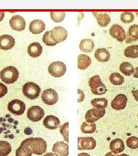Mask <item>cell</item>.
Segmentation results:
<instances>
[{
    "instance_id": "cell-1",
    "label": "cell",
    "mask_w": 138,
    "mask_h": 156,
    "mask_svg": "<svg viewBox=\"0 0 138 156\" xmlns=\"http://www.w3.org/2000/svg\"><path fill=\"white\" fill-rule=\"evenodd\" d=\"M22 142L31 149L32 154L42 155L47 151L46 142L41 138H29Z\"/></svg>"
},
{
    "instance_id": "cell-14",
    "label": "cell",
    "mask_w": 138,
    "mask_h": 156,
    "mask_svg": "<svg viewBox=\"0 0 138 156\" xmlns=\"http://www.w3.org/2000/svg\"><path fill=\"white\" fill-rule=\"evenodd\" d=\"M9 24L13 30L22 31L25 28L26 23L23 17L19 15H16L12 17L9 21Z\"/></svg>"
},
{
    "instance_id": "cell-23",
    "label": "cell",
    "mask_w": 138,
    "mask_h": 156,
    "mask_svg": "<svg viewBox=\"0 0 138 156\" xmlns=\"http://www.w3.org/2000/svg\"><path fill=\"white\" fill-rule=\"evenodd\" d=\"M94 56L96 58L99 62H108L110 59V53L104 48L98 49L96 50Z\"/></svg>"
},
{
    "instance_id": "cell-4",
    "label": "cell",
    "mask_w": 138,
    "mask_h": 156,
    "mask_svg": "<svg viewBox=\"0 0 138 156\" xmlns=\"http://www.w3.org/2000/svg\"><path fill=\"white\" fill-rule=\"evenodd\" d=\"M41 89L38 84L33 82H27L22 87V93L29 100H33L38 98Z\"/></svg>"
},
{
    "instance_id": "cell-22",
    "label": "cell",
    "mask_w": 138,
    "mask_h": 156,
    "mask_svg": "<svg viewBox=\"0 0 138 156\" xmlns=\"http://www.w3.org/2000/svg\"><path fill=\"white\" fill-rule=\"evenodd\" d=\"M110 151L115 154L123 151L125 149L124 142L121 139L117 138L110 142L109 145Z\"/></svg>"
},
{
    "instance_id": "cell-45",
    "label": "cell",
    "mask_w": 138,
    "mask_h": 156,
    "mask_svg": "<svg viewBox=\"0 0 138 156\" xmlns=\"http://www.w3.org/2000/svg\"><path fill=\"white\" fill-rule=\"evenodd\" d=\"M78 156H90L89 154L86 153H80L79 154Z\"/></svg>"
},
{
    "instance_id": "cell-47",
    "label": "cell",
    "mask_w": 138,
    "mask_h": 156,
    "mask_svg": "<svg viewBox=\"0 0 138 156\" xmlns=\"http://www.w3.org/2000/svg\"><path fill=\"white\" fill-rule=\"evenodd\" d=\"M129 156L128 155H127L126 154H120V155H118V156Z\"/></svg>"
},
{
    "instance_id": "cell-11",
    "label": "cell",
    "mask_w": 138,
    "mask_h": 156,
    "mask_svg": "<svg viewBox=\"0 0 138 156\" xmlns=\"http://www.w3.org/2000/svg\"><path fill=\"white\" fill-rule=\"evenodd\" d=\"M44 116V110L40 106H31L28 110V119L33 122H37L41 120Z\"/></svg>"
},
{
    "instance_id": "cell-28",
    "label": "cell",
    "mask_w": 138,
    "mask_h": 156,
    "mask_svg": "<svg viewBox=\"0 0 138 156\" xmlns=\"http://www.w3.org/2000/svg\"><path fill=\"white\" fill-rule=\"evenodd\" d=\"M120 71L126 76H131L134 71L133 65L128 62H123L120 66Z\"/></svg>"
},
{
    "instance_id": "cell-41",
    "label": "cell",
    "mask_w": 138,
    "mask_h": 156,
    "mask_svg": "<svg viewBox=\"0 0 138 156\" xmlns=\"http://www.w3.org/2000/svg\"><path fill=\"white\" fill-rule=\"evenodd\" d=\"M132 94H133V97L135 98V100L138 102V90H133Z\"/></svg>"
},
{
    "instance_id": "cell-34",
    "label": "cell",
    "mask_w": 138,
    "mask_h": 156,
    "mask_svg": "<svg viewBox=\"0 0 138 156\" xmlns=\"http://www.w3.org/2000/svg\"><path fill=\"white\" fill-rule=\"evenodd\" d=\"M120 19L122 22L124 23H132L134 20V16L132 12H123L121 15Z\"/></svg>"
},
{
    "instance_id": "cell-16",
    "label": "cell",
    "mask_w": 138,
    "mask_h": 156,
    "mask_svg": "<svg viewBox=\"0 0 138 156\" xmlns=\"http://www.w3.org/2000/svg\"><path fill=\"white\" fill-rule=\"evenodd\" d=\"M52 151L59 156L69 155V146L64 142H57L52 147Z\"/></svg>"
},
{
    "instance_id": "cell-9",
    "label": "cell",
    "mask_w": 138,
    "mask_h": 156,
    "mask_svg": "<svg viewBox=\"0 0 138 156\" xmlns=\"http://www.w3.org/2000/svg\"><path fill=\"white\" fill-rule=\"evenodd\" d=\"M58 94L55 90L49 89L44 90L42 94V100L48 105H53L58 101Z\"/></svg>"
},
{
    "instance_id": "cell-26",
    "label": "cell",
    "mask_w": 138,
    "mask_h": 156,
    "mask_svg": "<svg viewBox=\"0 0 138 156\" xmlns=\"http://www.w3.org/2000/svg\"><path fill=\"white\" fill-rule=\"evenodd\" d=\"M32 152L31 149L23 142L16 151V156H32Z\"/></svg>"
},
{
    "instance_id": "cell-35",
    "label": "cell",
    "mask_w": 138,
    "mask_h": 156,
    "mask_svg": "<svg viewBox=\"0 0 138 156\" xmlns=\"http://www.w3.org/2000/svg\"><path fill=\"white\" fill-rule=\"evenodd\" d=\"M127 146L132 149H136L138 148V138L136 136H131L128 138L126 141Z\"/></svg>"
},
{
    "instance_id": "cell-6",
    "label": "cell",
    "mask_w": 138,
    "mask_h": 156,
    "mask_svg": "<svg viewBox=\"0 0 138 156\" xmlns=\"http://www.w3.org/2000/svg\"><path fill=\"white\" fill-rule=\"evenodd\" d=\"M8 109L15 115H22L25 110V105L22 101L13 100L8 104Z\"/></svg>"
},
{
    "instance_id": "cell-37",
    "label": "cell",
    "mask_w": 138,
    "mask_h": 156,
    "mask_svg": "<svg viewBox=\"0 0 138 156\" xmlns=\"http://www.w3.org/2000/svg\"><path fill=\"white\" fill-rule=\"evenodd\" d=\"M69 123H66L60 127V133L63 135L64 140L66 142L69 141Z\"/></svg>"
},
{
    "instance_id": "cell-15",
    "label": "cell",
    "mask_w": 138,
    "mask_h": 156,
    "mask_svg": "<svg viewBox=\"0 0 138 156\" xmlns=\"http://www.w3.org/2000/svg\"><path fill=\"white\" fill-rule=\"evenodd\" d=\"M15 44V40L9 35H3L0 37V49L8 50L11 49Z\"/></svg>"
},
{
    "instance_id": "cell-48",
    "label": "cell",
    "mask_w": 138,
    "mask_h": 156,
    "mask_svg": "<svg viewBox=\"0 0 138 156\" xmlns=\"http://www.w3.org/2000/svg\"><path fill=\"white\" fill-rule=\"evenodd\" d=\"M136 15L138 16V12H136Z\"/></svg>"
},
{
    "instance_id": "cell-31",
    "label": "cell",
    "mask_w": 138,
    "mask_h": 156,
    "mask_svg": "<svg viewBox=\"0 0 138 156\" xmlns=\"http://www.w3.org/2000/svg\"><path fill=\"white\" fill-rule=\"evenodd\" d=\"M110 83L114 85H121L124 82V78L119 73H113L109 76Z\"/></svg>"
},
{
    "instance_id": "cell-49",
    "label": "cell",
    "mask_w": 138,
    "mask_h": 156,
    "mask_svg": "<svg viewBox=\"0 0 138 156\" xmlns=\"http://www.w3.org/2000/svg\"></svg>"
},
{
    "instance_id": "cell-39",
    "label": "cell",
    "mask_w": 138,
    "mask_h": 156,
    "mask_svg": "<svg viewBox=\"0 0 138 156\" xmlns=\"http://www.w3.org/2000/svg\"><path fill=\"white\" fill-rule=\"evenodd\" d=\"M78 94L79 95L78 99V102H81L85 99V94L82 90L80 89L78 90Z\"/></svg>"
},
{
    "instance_id": "cell-12",
    "label": "cell",
    "mask_w": 138,
    "mask_h": 156,
    "mask_svg": "<svg viewBox=\"0 0 138 156\" xmlns=\"http://www.w3.org/2000/svg\"><path fill=\"white\" fill-rule=\"evenodd\" d=\"M110 36L117 39L119 42H123L126 38L124 28L119 24H113L109 30Z\"/></svg>"
},
{
    "instance_id": "cell-19",
    "label": "cell",
    "mask_w": 138,
    "mask_h": 156,
    "mask_svg": "<svg viewBox=\"0 0 138 156\" xmlns=\"http://www.w3.org/2000/svg\"><path fill=\"white\" fill-rule=\"evenodd\" d=\"M138 40V25L133 24L128 29L126 35V43L130 44Z\"/></svg>"
},
{
    "instance_id": "cell-29",
    "label": "cell",
    "mask_w": 138,
    "mask_h": 156,
    "mask_svg": "<svg viewBox=\"0 0 138 156\" xmlns=\"http://www.w3.org/2000/svg\"><path fill=\"white\" fill-rule=\"evenodd\" d=\"M12 151L11 145L6 141L0 140V156H7Z\"/></svg>"
},
{
    "instance_id": "cell-20",
    "label": "cell",
    "mask_w": 138,
    "mask_h": 156,
    "mask_svg": "<svg viewBox=\"0 0 138 156\" xmlns=\"http://www.w3.org/2000/svg\"><path fill=\"white\" fill-rule=\"evenodd\" d=\"M93 15L96 17L99 26L105 27L110 23V17L108 14L102 12H93Z\"/></svg>"
},
{
    "instance_id": "cell-3",
    "label": "cell",
    "mask_w": 138,
    "mask_h": 156,
    "mask_svg": "<svg viewBox=\"0 0 138 156\" xmlns=\"http://www.w3.org/2000/svg\"><path fill=\"white\" fill-rule=\"evenodd\" d=\"M89 84L91 88V91L95 95L104 94L107 91L105 84L101 81L99 75H96L90 78L89 80Z\"/></svg>"
},
{
    "instance_id": "cell-36",
    "label": "cell",
    "mask_w": 138,
    "mask_h": 156,
    "mask_svg": "<svg viewBox=\"0 0 138 156\" xmlns=\"http://www.w3.org/2000/svg\"><path fill=\"white\" fill-rule=\"evenodd\" d=\"M43 42L47 46H55L56 44L52 40L51 37V31H48L43 37Z\"/></svg>"
},
{
    "instance_id": "cell-21",
    "label": "cell",
    "mask_w": 138,
    "mask_h": 156,
    "mask_svg": "<svg viewBox=\"0 0 138 156\" xmlns=\"http://www.w3.org/2000/svg\"><path fill=\"white\" fill-rule=\"evenodd\" d=\"M43 48L42 45L38 42H33L29 45L28 48V53L33 58L38 57L41 55Z\"/></svg>"
},
{
    "instance_id": "cell-24",
    "label": "cell",
    "mask_w": 138,
    "mask_h": 156,
    "mask_svg": "<svg viewBox=\"0 0 138 156\" xmlns=\"http://www.w3.org/2000/svg\"><path fill=\"white\" fill-rule=\"evenodd\" d=\"M92 63L91 58L89 56L85 55H79L78 57V68L81 70L88 68Z\"/></svg>"
},
{
    "instance_id": "cell-46",
    "label": "cell",
    "mask_w": 138,
    "mask_h": 156,
    "mask_svg": "<svg viewBox=\"0 0 138 156\" xmlns=\"http://www.w3.org/2000/svg\"><path fill=\"white\" fill-rule=\"evenodd\" d=\"M105 156H115V154H113V153L112 152H109V153H108L107 154H106V155Z\"/></svg>"
},
{
    "instance_id": "cell-32",
    "label": "cell",
    "mask_w": 138,
    "mask_h": 156,
    "mask_svg": "<svg viewBox=\"0 0 138 156\" xmlns=\"http://www.w3.org/2000/svg\"><path fill=\"white\" fill-rule=\"evenodd\" d=\"M91 104L96 108L105 109L108 105V101L106 98H94L91 101Z\"/></svg>"
},
{
    "instance_id": "cell-44",
    "label": "cell",
    "mask_w": 138,
    "mask_h": 156,
    "mask_svg": "<svg viewBox=\"0 0 138 156\" xmlns=\"http://www.w3.org/2000/svg\"><path fill=\"white\" fill-rule=\"evenodd\" d=\"M43 156H59L58 155H57L56 154L54 153H49L47 154H46L45 155H44Z\"/></svg>"
},
{
    "instance_id": "cell-27",
    "label": "cell",
    "mask_w": 138,
    "mask_h": 156,
    "mask_svg": "<svg viewBox=\"0 0 138 156\" xmlns=\"http://www.w3.org/2000/svg\"><path fill=\"white\" fill-rule=\"evenodd\" d=\"M124 56L131 58L138 57V45H132L127 47L124 50Z\"/></svg>"
},
{
    "instance_id": "cell-2",
    "label": "cell",
    "mask_w": 138,
    "mask_h": 156,
    "mask_svg": "<svg viewBox=\"0 0 138 156\" xmlns=\"http://www.w3.org/2000/svg\"><path fill=\"white\" fill-rule=\"evenodd\" d=\"M19 76V73L17 69L13 66L6 67L0 73V78L5 83L9 84L13 83Z\"/></svg>"
},
{
    "instance_id": "cell-18",
    "label": "cell",
    "mask_w": 138,
    "mask_h": 156,
    "mask_svg": "<svg viewBox=\"0 0 138 156\" xmlns=\"http://www.w3.org/2000/svg\"><path fill=\"white\" fill-rule=\"evenodd\" d=\"M45 28L44 23L39 19L34 20L29 24V30L33 34H39L44 31Z\"/></svg>"
},
{
    "instance_id": "cell-33",
    "label": "cell",
    "mask_w": 138,
    "mask_h": 156,
    "mask_svg": "<svg viewBox=\"0 0 138 156\" xmlns=\"http://www.w3.org/2000/svg\"><path fill=\"white\" fill-rule=\"evenodd\" d=\"M50 16L52 20L56 23L62 22L66 16V13L64 12H51Z\"/></svg>"
},
{
    "instance_id": "cell-42",
    "label": "cell",
    "mask_w": 138,
    "mask_h": 156,
    "mask_svg": "<svg viewBox=\"0 0 138 156\" xmlns=\"http://www.w3.org/2000/svg\"><path fill=\"white\" fill-rule=\"evenodd\" d=\"M133 76L134 78H138V67H136L135 69H134V71H133Z\"/></svg>"
},
{
    "instance_id": "cell-25",
    "label": "cell",
    "mask_w": 138,
    "mask_h": 156,
    "mask_svg": "<svg viewBox=\"0 0 138 156\" xmlns=\"http://www.w3.org/2000/svg\"><path fill=\"white\" fill-rule=\"evenodd\" d=\"M94 42L90 39H82L79 44V49L84 52H92L94 49Z\"/></svg>"
},
{
    "instance_id": "cell-43",
    "label": "cell",
    "mask_w": 138,
    "mask_h": 156,
    "mask_svg": "<svg viewBox=\"0 0 138 156\" xmlns=\"http://www.w3.org/2000/svg\"><path fill=\"white\" fill-rule=\"evenodd\" d=\"M5 16V12H0V22H1Z\"/></svg>"
},
{
    "instance_id": "cell-30",
    "label": "cell",
    "mask_w": 138,
    "mask_h": 156,
    "mask_svg": "<svg viewBox=\"0 0 138 156\" xmlns=\"http://www.w3.org/2000/svg\"><path fill=\"white\" fill-rule=\"evenodd\" d=\"M81 130L84 134H92L96 130V125L95 123H89L85 122L82 123Z\"/></svg>"
},
{
    "instance_id": "cell-5",
    "label": "cell",
    "mask_w": 138,
    "mask_h": 156,
    "mask_svg": "<svg viewBox=\"0 0 138 156\" xmlns=\"http://www.w3.org/2000/svg\"><path fill=\"white\" fill-rule=\"evenodd\" d=\"M48 71L50 75L52 76L55 78H60L63 76L66 72V66L62 62H54L49 66Z\"/></svg>"
},
{
    "instance_id": "cell-38",
    "label": "cell",
    "mask_w": 138,
    "mask_h": 156,
    "mask_svg": "<svg viewBox=\"0 0 138 156\" xmlns=\"http://www.w3.org/2000/svg\"><path fill=\"white\" fill-rule=\"evenodd\" d=\"M8 93V88L5 84L0 82V98L3 97Z\"/></svg>"
},
{
    "instance_id": "cell-7",
    "label": "cell",
    "mask_w": 138,
    "mask_h": 156,
    "mask_svg": "<svg viewBox=\"0 0 138 156\" xmlns=\"http://www.w3.org/2000/svg\"><path fill=\"white\" fill-rule=\"evenodd\" d=\"M105 114V109L93 108L86 112L85 119L88 123H94L103 117Z\"/></svg>"
},
{
    "instance_id": "cell-10",
    "label": "cell",
    "mask_w": 138,
    "mask_h": 156,
    "mask_svg": "<svg viewBox=\"0 0 138 156\" xmlns=\"http://www.w3.org/2000/svg\"><path fill=\"white\" fill-rule=\"evenodd\" d=\"M96 146V142L92 137H79L78 149L79 151L93 150Z\"/></svg>"
},
{
    "instance_id": "cell-13",
    "label": "cell",
    "mask_w": 138,
    "mask_h": 156,
    "mask_svg": "<svg viewBox=\"0 0 138 156\" xmlns=\"http://www.w3.org/2000/svg\"><path fill=\"white\" fill-rule=\"evenodd\" d=\"M127 96L126 95L120 94L115 97L111 102V106L113 109L120 111L124 109L127 105Z\"/></svg>"
},
{
    "instance_id": "cell-40",
    "label": "cell",
    "mask_w": 138,
    "mask_h": 156,
    "mask_svg": "<svg viewBox=\"0 0 138 156\" xmlns=\"http://www.w3.org/2000/svg\"><path fill=\"white\" fill-rule=\"evenodd\" d=\"M32 133H33V131H32V129L29 127H27L24 129V133L28 135H31L32 134Z\"/></svg>"
},
{
    "instance_id": "cell-8",
    "label": "cell",
    "mask_w": 138,
    "mask_h": 156,
    "mask_svg": "<svg viewBox=\"0 0 138 156\" xmlns=\"http://www.w3.org/2000/svg\"><path fill=\"white\" fill-rule=\"evenodd\" d=\"M67 35L66 30L62 27H55L51 31V38L56 44L65 41Z\"/></svg>"
},
{
    "instance_id": "cell-17",
    "label": "cell",
    "mask_w": 138,
    "mask_h": 156,
    "mask_svg": "<svg viewBox=\"0 0 138 156\" xmlns=\"http://www.w3.org/2000/svg\"><path fill=\"white\" fill-rule=\"evenodd\" d=\"M60 120L58 117L53 115H49L45 117L43 124L45 127L50 129H55L60 126Z\"/></svg>"
}]
</instances>
